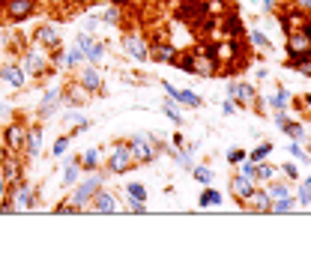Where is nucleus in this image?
Here are the masks:
<instances>
[{
    "instance_id": "22",
    "label": "nucleus",
    "mask_w": 311,
    "mask_h": 263,
    "mask_svg": "<svg viewBox=\"0 0 311 263\" xmlns=\"http://www.w3.org/2000/svg\"><path fill=\"white\" fill-rule=\"evenodd\" d=\"M282 129H285V132H288L291 138H297V141H303V138H306V132H303V126H297V123H285Z\"/></svg>"
},
{
    "instance_id": "31",
    "label": "nucleus",
    "mask_w": 311,
    "mask_h": 263,
    "mask_svg": "<svg viewBox=\"0 0 311 263\" xmlns=\"http://www.w3.org/2000/svg\"><path fill=\"white\" fill-rule=\"evenodd\" d=\"M276 177V168L273 165H261L258 168V180H273Z\"/></svg>"
},
{
    "instance_id": "43",
    "label": "nucleus",
    "mask_w": 311,
    "mask_h": 263,
    "mask_svg": "<svg viewBox=\"0 0 311 263\" xmlns=\"http://www.w3.org/2000/svg\"><path fill=\"white\" fill-rule=\"evenodd\" d=\"M285 171H288V177H300V171H297L294 165H285Z\"/></svg>"
},
{
    "instance_id": "33",
    "label": "nucleus",
    "mask_w": 311,
    "mask_h": 263,
    "mask_svg": "<svg viewBox=\"0 0 311 263\" xmlns=\"http://www.w3.org/2000/svg\"><path fill=\"white\" fill-rule=\"evenodd\" d=\"M66 147H69V138H57V144H54V156H63Z\"/></svg>"
},
{
    "instance_id": "23",
    "label": "nucleus",
    "mask_w": 311,
    "mask_h": 263,
    "mask_svg": "<svg viewBox=\"0 0 311 263\" xmlns=\"http://www.w3.org/2000/svg\"><path fill=\"white\" fill-rule=\"evenodd\" d=\"M297 204H300V207H311V189L306 186V183L300 186V195H297Z\"/></svg>"
},
{
    "instance_id": "40",
    "label": "nucleus",
    "mask_w": 311,
    "mask_h": 263,
    "mask_svg": "<svg viewBox=\"0 0 311 263\" xmlns=\"http://www.w3.org/2000/svg\"><path fill=\"white\" fill-rule=\"evenodd\" d=\"M99 18H105V21H117V12H114V9H105V12H99Z\"/></svg>"
},
{
    "instance_id": "7",
    "label": "nucleus",
    "mask_w": 311,
    "mask_h": 263,
    "mask_svg": "<svg viewBox=\"0 0 311 263\" xmlns=\"http://www.w3.org/2000/svg\"><path fill=\"white\" fill-rule=\"evenodd\" d=\"M252 207H255L258 213H270V207H273L270 192H252Z\"/></svg>"
},
{
    "instance_id": "15",
    "label": "nucleus",
    "mask_w": 311,
    "mask_h": 263,
    "mask_svg": "<svg viewBox=\"0 0 311 263\" xmlns=\"http://www.w3.org/2000/svg\"><path fill=\"white\" fill-rule=\"evenodd\" d=\"M27 150H30L33 156H39V150H42V129H33V132L27 135Z\"/></svg>"
},
{
    "instance_id": "36",
    "label": "nucleus",
    "mask_w": 311,
    "mask_h": 263,
    "mask_svg": "<svg viewBox=\"0 0 311 263\" xmlns=\"http://www.w3.org/2000/svg\"><path fill=\"white\" fill-rule=\"evenodd\" d=\"M96 162H99V150H90V153L84 156V165H87V168H93Z\"/></svg>"
},
{
    "instance_id": "24",
    "label": "nucleus",
    "mask_w": 311,
    "mask_h": 263,
    "mask_svg": "<svg viewBox=\"0 0 311 263\" xmlns=\"http://www.w3.org/2000/svg\"><path fill=\"white\" fill-rule=\"evenodd\" d=\"M309 36H303V39H291V51L294 54H306V48H309Z\"/></svg>"
},
{
    "instance_id": "44",
    "label": "nucleus",
    "mask_w": 311,
    "mask_h": 263,
    "mask_svg": "<svg viewBox=\"0 0 311 263\" xmlns=\"http://www.w3.org/2000/svg\"><path fill=\"white\" fill-rule=\"evenodd\" d=\"M0 198H3V174H0Z\"/></svg>"
},
{
    "instance_id": "26",
    "label": "nucleus",
    "mask_w": 311,
    "mask_h": 263,
    "mask_svg": "<svg viewBox=\"0 0 311 263\" xmlns=\"http://www.w3.org/2000/svg\"><path fill=\"white\" fill-rule=\"evenodd\" d=\"M195 180L207 186V183H213V171L210 168H195Z\"/></svg>"
},
{
    "instance_id": "30",
    "label": "nucleus",
    "mask_w": 311,
    "mask_h": 263,
    "mask_svg": "<svg viewBox=\"0 0 311 263\" xmlns=\"http://www.w3.org/2000/svg\"><path fill=\"white\" fill-rule=\"evenodd\" d=\"M270 150H273L270 144H261V147L252 153V162H261V159H267V156H270Z\"/></svg>"
},
{
    "instance_id": "11",
    "label": "nucleus",
    "mask_w": 311,
    "mask_h": 263,
    "mask_svg": "<svg viewBox=\"0 0 311 263\" xmlns=\"http://www.w3.org/2000/svg\"><path fill=\"white\" fill-rule=\"evenodd\" d=\"M30 9H33L30 0H12L9 3V15L12 18H24V15H30Z\"/></svg>"
},
{
    "instance_id": "19",
    "label": "nucleus",
    "mask_w": 311,
    "mask_h": 263,
    "mask_svg": "<svg viewBox=\"0 0 311 263\" xmlns=\"http://www.w3.org/2000/svg\"><path fill=\"white\" fill-rule=\"evenodd\" d=\"M294 207H300L294 198H282V201H273V207H270V210H273V213H291Z\"/></svg>"
},
{
    "instance_id": "32",
    "label": "nucleus",
    "mask_w": 311,
    "mask_h": 263,
    "mask_svg": "<svg viewBox=\"0 0 311 263\" xmlns=\"http://www.w3.org/2000/svg\"><path fill=\"white\" fill-rule=\"evenodd\" d=\"M75 180H78V168H75V165H69V168H66V174H63V186H72Z\"/></svg>"
},
{
    "instance_id": "38",
    "label": "nucleus",
    "mask_w": 311,
    "mask_h": 263,
    "mask_svg": "<svg viewBox=\"0 0 311 263\" xmlns=\"http://www.w3.org/2000/svg\"><path fill=\"white\" fill-rule=\"evenodd\" d=\"M159 60H174V48H159Z\"/></svg>"
},
{
    "instance_id": "1",
    "label": "nucleus",
    "mask_w": 311,
    "mask_h": 263,
    "mask_svg": "<svg viewBox=\"0 0 311 263\" xmlns=\"http://www.w3.org/2000/svg\"><path fill=\"white\" fill-rule=\"evenodd\" d=\"M132 147H126V144H120V147H114V153H111V159H108V168L114 171V174H123V171H129V165H132Z\"/></svg>"
},
{
    "instance_id": "39",
    "label": "nucleus",
    "mask_w": 311,
    "mask_h": 263,
    "mask_svg": "<svg viewBox=\"0 0 311 263\" xmlns=\"http://www.w3.org/2000/svg\"><path fill=\"white\" fill-rule=\"evenodd\" d=\"M291 153H294V156H297L300 162H309V156H306V153L300 150V144H294V147H291Z\"/></svg>"
},
{
    "instance_id": "2",
    "label": "nucleus",
    "mask_w": 311,
    "mask_h": 263,
    "mask_svg": "<svg viewBox=\"0 0 311 263\" xmlns=\"http://www.w3.org/2000/svg\"><path fill=\"white\" fill-rule=\"evenodd\" d=\"M99 186H102V180H99V177H93V180L81 183V186L75 189V198H72V204H75V207L81 210V207H84V204H87V201H90V198H93V195L99 192Z\"/></svg>"
},
{
    "instance_id": "17",
    "label": "nucleus",
    "mask_w": 311,
    "mask_h": 263,
    "mask_svg": "<svg viewBox=\"0 0 311 263\" xmlns=\"http://www.w3.org/2000/svg\"><path fill=\"white\" fill-rule=\"evenodd\" d=\"M126 195H129V201H141V204L147 201V189H144L141 183H132V186L126 189Z\"/></svg>"
},
{
    "instance_id": "16",
    "label": "nucleus",
    "mask_w": 311,
    "mask_h": 263,
    "mask_svg": "<svg viewBox=\"0 0 311 263\" xmlns=\"http://www.w3.org/2000/svg\"><path fill=\"white\" fill-rule=\"evenodd\" d=\"M84 54H87V60H90V63H99V60L105 57V45H102V42H93Z\"/></svg>"
},
{
    "instance_id": "8",
    "label": "nucleus",
    "mask_w": 311,
    "mask_h": 263,
    "mask_svg": "<svg viewBox=\"0 0 311 263\" xmlns=\"http://www.w3.org/2000/svg\"><path fill=\"white\" fill-rule=\"evenodd\" d=\"M93 198H96V207H93L96 213H114V210H117V204H114V198H111L108 192H102V195H93Z\"/></svg>"
},
{
    "instance_id": "28",
    "label": "nucleus",
    "mask_w": 311,
    "mask_h": 263,
    "mask_svg": "<svg viewBox=\"0 0 311 263\" xmlns=\"http://www.w3.org/2000/svg\"><path fill=\"white\" fill-rule=\"evenodd\" d=\"M81 54H84V51H81V48H72V51H69V54H66V57H63V63H66V66H75V63H78V60H81Z\"/></svg>"
},
{
    "instance_id": "41",
    "label": "nucleus",
    "mask_w": 311,
    "mask_h": 263,
    "mask_svg": "<svg viewBox=\"0 0 311 263\" xmlns=\"http://www.w3.org/2000/svg\"><path fill=\"white\" fill-rule=\"evenodd\" d=\"M222 111H225V114H234L237 108H234V102H225V105H222Z\"/></svg>"
},
{
    "instance_id": "5",
    "label": "nucleus",
    "mask_w": 311,
    "mask_h": 263,
    "mask_svg": "<svg viewBox=\"0 0 311 263\" xmlns=\"http://www.w3.org/2000/svg\"><path fill=\"white\" fill-rule=\"evenodd\" d=\"M231 186H234V195H237L240 201H249V198H252V192H255V183H252V180H246L243 174H240V177H234V183H231Z\"/></svg>"
},
{
    "instance_id": "4",
    "label": "nucleus",
    "mask_w": 311,
    "mask_h": 263,
    "mask_svg": "<svg viewBox=\"0 0 311 263\" xmlns=\"http://www.w3.org/2000/svg\"><path fill=\"white\" fill-rule=\"evenodd\" d=\"M123 48H126V54L135 57V60H147V57H150V54H147V45H144L138 36H126V39H123Z\"/></svg>"
},
{
    "instance_id": "10",
    "label": "nucleus",
    "mask_w": 311,
    "mask_h": 263,
    "mask_svg": "<svg viewBox=\"0 0 311 263\" xmlns=\"http://www.w3.org/2000/svg\"><path fill=\"white\" fill-rule=\"evenodd\" d=\"M174 99L183 102V105H189V108H198V105H201L198 93H192V90H174Z\"/></svg>"
},
{
    "instance_id": "45",
    "label": "nucleus",
    "mask_w": 311,
    "mask_h": 263,
    "mask_svg": "<svg viewBox=\"0 0 311 263\" xmlns=\"http://www.w3.org/2000/svg\"><path fill=\"white\" fill-rule=\"evenodd\" d=\"M300 3H303V6H311V0H300Z\"/></svg>"
},
{
    "instance_id": "20",
    "label": "nucleus",
    "mask_w": 311,
    "mask_h": 263,
    "mask_svg": "<svg viewBox=\"0 0 311 263\" xmlns=\"http://www.w3.org/2000/svg\"><path fill=\"white\" fill-rule=\"evenodd\" d=\"M39 42H45V45H57V30H54V27H42V30H39Z\"/></svg>"
},
{
    "instance_id": "29",
    "label": "nucleus",
    "mask_w": 311,
    "mask_h": 263,
    "mask_svg": "<svg viewBox=\"0 0 311 263\" xmlns=\"http://www.w3.org/2000/svg\"><path fill=\"white\" fill-rule=\"evenodd\" d=\"M285 105H288V90L282 87V90L273 96V108H285Z\"/></svg>"
},
{
    "instance_id": "6",
    "label": "nucleus",
    "mask_w": 311,
    "mask_h": 263,
    "mask_svg": "<svg viewBox=\"0 0 311 263\" xmlns=\"http://www.w3.org/2000/svg\"><path fill=\"white\" fill-rule=\"evenodd\" d=\"M0 78H3L6 84H12V87H21V84H24V72H21L18 66H6V69L0 72Z\"/></svg>"
},
{
    "instance_id": "3",
    "label": "nucleus",
    "mask_w": 311,
    "mask_h": 263,
    "mask_svg": "<svg viewBox=\"0 0 311 263\" xmlns=\"http://www.w3.org/2000/svg\"><path fill=\"white\" fill-rule=\"evenodd\" d=\"M132 156H135V159H141V162H150V159L156 156L153 141H150V138H144V135H135V138H132Z\"/></svg>"
},
{
    "instance_id": "37",
    "label": "nucleus",
    "mask_w": 311,
    "mask_h": 263,
    "mask_svg": "<svg viewBox=\"0 0 311 263\" xmlns=\"http://www.w3.org/2000/svg\"><path fill=\"white\" fill-rule=\"evenodd\" d=\"M165 114H168V117H171L174 123H183V117H180V114H177V111L171 108V102H165Z\"/></svg>"
},
{
    "instance_id": "27",
    "label": "nucleus",
    "mask_w": 311,
    "mask_h": 263,
    "mask_svg": "<svg viewBox=\"0 0 311 263\" xmlns=\"http://www.w3.org/2000/svg\"><path fill=\"white\" fill-rule=\"evenodd\" d=\"M270 198H273V201H282V198H291V192H288V186H282V183H279V186H273V189H270Z\"/></svg>"
},
{
    "instance_id": "13",
    "label": "nucleus",
    "mask_w": 311,
    "mask_h": 263,
    "mask_svg": "<svg viewBox=\"0 0 311 263\" xmlns=\"http://www.w3.org/2000/svg\"><path fill=\"white\" fill-rule=\"evenodd\" d=\"M27 141V135H24V129H18V126H12V129H6V144L9 147H21Z\"/></svg>"
},
{
    "instance_id": "14",
    "label": "nucleus",
    "mask_w": 311,
    "mask_h": 263,
    "mask_svg": "<svg viewBox=\"0 0 311 263\" xmlns=\"http://www.w3.org/2000/svg\"><path fill=\"white\" fill-rule=\"evenodd\" d=\"M15 204H18V210H33V207H36V204H33V192H30V189H18Z\"/></svg>"
},
{
    "instance_id": "46",
    "label": "nucleus",
    "mask_w": 311,
    "mask_h": 263,
    "mask_svg": "<svg viewBox=\"0 0 311 263\" xmlns=\"http://www.w3.org/2000/svg\"><path fill=\"white\" fill-rule=\"evenodd\" d=\"M306 186H309V189H311V177H309V180H306Z\"/></svg>"
},
{
    "instance_id": "25",
    "label": "nucleus",
    "mask_w": 311,
    "mask_h": 263,
    "mask_svg": "<svg viewBox=\"0 0 311 263\" xmlns=\"http://www.w3.org/2000/svg\"><path fill=\"white\" fill-rule=\"evenodd\" d=\"M240 174H243L246 180H252V183H255V180H258V168H255V162H246V165L240 168Z\"/></svg>"
},
{
    "instance_id": "18",
    "label": "nucleus",
    "mask_w": 311,
    "mask_h": 263,
    "mask_svg": "<svg viewBox=\"0 0 311 263\" xmlns=\"http://www.w3.org/2000/svg\"><path fill=\"white\" fill-rule=\"evenodd\" d=\"M222 204V195L216 192V189H207L204 195H201V207H219Z\"/></svg>"
},
{
    "instance_id": "42",
    "label": "nucleus",
    "mask_w": 311,
    "mask_h": 263,
    "mask_svg": "<svg viewBox=\"0 0 311 263\" xmlns=\"http://www.w3.org/2000/svg\"><path fill=\"white\" fill-rule=\"evenodd\" d=\"M228 159H231V162H243V153H240V150H234V153H231Z\"/></svg>"
},
{
    "instance_id": "21",
    "label": "nucleus",
    "mask_w": 311,
    "mask_h": 263,
    "mask_svg": "<svg viewBox=\"0 0 311 263\" xmlns=\"http://www.w3.org/2000/svg\"><path fill=\"white\" fill-rule=\"evenodd\" d=\"M237 99L252 105V102H255V90H252V87H246V84H240V87H237Z\"/></svg>"
},
{
    "instance_id": "35",
    "label": "nucleus",
    "mask_w": 311,
    "mask_h": 263,
    "mask_svg": "<svg viewBox=\"0 0 311 263\" xmlns=\"http://www.w3.org/2000/svg\"><path fill=\"white\" fill-rule=\"evenodd\" d=\"M90 45H93V39H90L87 33H78V48H81V51H87Z\"/></svg>"
},
{
    "instance_id": "34",
    "label": "nucleus",
    "mask_w": 311,
    "mask_h": 263,
    "mask_svg": "<svg viewBox=\"0 0 311 263\" xmlns=\"http://www.w3.org/2000/svg\"><path fill=\"white\" fill-rule=\"evenodd\" d=\"M252 42H255V45H261V48H267V45H270V42H267V36H264V33H258V30H252Z\"/></svg>"
},
{
    "instance_id": "12",
    "label": "nucleus",
    "mask_w": 311,
    "mask_h": 263,
    "mask_svg": "<svg viewBox=\"0 0 311 263\" xmlns=\"http://www.w3.org/2000/svg\"><path fill=\"white\" fill-rule=\"evenodd\" d=\"M81 84H84L87 90H99V87H102V75H99L96 69H87L84 78H81Z\"/></svg>"
},
{
    "instance_id": "9",
    "label": "nucleus",
    "mask_w": 311,
    "mask_h": 263,
    "mask_svg": "<svg viewBox=\"0 0 311 263\" xmlns=\"http://www.w3.org/2000/svg\"><path fill=\"white\" fill-rule=\"evenodd\" d=\"M24 69H27V75H36V72H42V69H45V57H42V54H27V63H24Z\"/></svg>"
}]
</instances>
